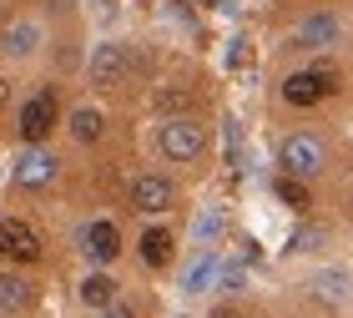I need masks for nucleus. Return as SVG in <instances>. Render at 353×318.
<instances>
[{
  "mask_svg": "<svg viewBox=\"0 0 353 318\" xmlns=\"http://www.w3.org/2000/svg\"><path fill=\"white\" fill-rule=\"evenodd\" d=\"M81 243H86V252H91L96 263H111L121 252V232H117V222H91Z\"/></svg>",
  "mask_w": 353,
  "mask_h": 318,
  "instance_id": "nucleus-9",
  "label": "nucleus"
},
{
  "mask_svg": "<svg viewBox=\"0 0 353 318\" xmlns=\"http://www.w3.org/2000/svg\"><path fill=\"white\" fill-rule=\"evenodd\" d=\"M278 197H283L293 212H303V208H308V187H303V177H288V172L278 177Z\"/></svg>",
  "mask_w": 353,
  "mask_h": 318,
  "instance_id": "nucleus-14",
  "label": "nucleus"
},
{
  "mask_svg": "<svg viewBox=\"0 0 353 318\" xmlns=\"http://www.w3.org/2000/svg\"><path fill=\"white\" fill-rule=\"evenodd\" d=\"M126 71V46H96L91 56V81L96 86H117Z\"/></svg>",
  "mask_w": 353,
  "mask_h": 318,
  "instance_id": "nucleus-8",
  "label": "nucleus"
},
{
  "mask_svg": "<svg viewBox=\"0 0 353 318\" xmlns=\"http://www.w3.org/2000/svg\"><path fill=\"white\" fill-rule=\"evenodd\" d=\"M30 283L26 278H0V313H15V308H30Z\"/></svg>",
  "mask_w": 353,
  "mask_h": 318,
  "instance_id": "nucleus-11",
  "label": "nucleus"
},
{
  "mask_svg": "<svg viewBox=\"0 0 353 318\" xmlns=\"http://www.w3.org/2000/svg\"><path fill=\"white\" fill-rule=\"evenodd\" d=\"M328 91H339V71H333V66L298 71V76H288V81H283V97L293 101V106H318Z\"/></svg>",
  "mask_w": 353,
  "mask_h": 318,
  "instance_id": "nucleus-2",
  "label": "nucleus"
},
{
  "mask_svg": "<svg viewBox=\"0 0 353 318\" xmlns=\"http://www.w3.org/2000/svg\"><path fill=\"white\" fill-rule=\"evenodd\" d=\"M6 51H15V56H30V51H36V26H10Z\"/></svg>",
  "mask_w": 353,
  "mask_h": 318,
  "instance_id": "nucleus-17",
  "label": "nucleus"
},
{
  "mask_svg": "<svg viewBox=\"0 0 353 318\" xmlns=\"http://www.w3.org/2000/svg\"><path fill=\"white\" fill-rule=\"evenodd\" d=\"M111 293H117V283H111V278H101V273L81 283V298H86L91 308H106V304H111Z\"/></svg>",
  "mask_w": 353,
  "mask_h": 318,
  "instance_id": "nucleus-15",
  "label": "nucleus"
},
{
  "mask_svg": "<svg viewBox=\"0 0 353 318\" xmlns=\"http://www.w3.org/2000/svg\"><path fill=\"white\" fill-rule=\"evenodd\" d=\"M283 167H288V177H318V172L328 167V147L318 137L298 132V137L283 141Z\"/></svg>",
  "mask_w": 353,
  "mask_h": 318,
  "instance_id": "nucleus-1",
  "label": "nucleus"
},
{
  "mask_svg": "<svg viewBox=\"0 0 353 318\" xmlns=\"http://www.w3.org/2000/svg\"><path fill=\"white\" fill-rule=\"evenodd\" d=\"M51 177H56V157L46 147L21 152V162H15V182H21V187H46Z\"/></svg>",
  "mask_w": 353,
  "mask_h": 318,
  "instance_id": "nucleus-7",
  "label": "nucleus"
},
{
  "mask_svg": "<svg viewBox=\"0 0 353 318\" xmlns=\"http://www.w3.org/2000/svg\"><path fill=\"white\" fill-rule=\"evenodd\" d=\"M192 106V91H157V111H187Z\"/></svg>",
  "mask_w": 353,
  "mask_h": 318,
  "instance_id": "nucleus-18",
  "label": "nucleus"
},
{
  "mask_svg": "<svg viewBox=\"0 0 353 318\" xmlns=\"http://www.w3.org/2000/svg\"><path fill=\"white\" fill-rule=\"evenodd\" d=\"M333 41H339V21H333V15H313V21L303 26V36H298V46H308V51L333 46Z\"/></svg>",
  "mask_w": 353,
  "mask_h": 318,
  "instance_id": "nucleus-10",
  "label": "nucleus"
},
{
  "mask_svg": "<svg viewBox=\"0 0 353 318\" xmlns=\"http://www.w3.org/2000/svg\"><path fill=\"white\" fill-rule=\"evenodd\" d=\"M6 97H10V86H6V81H0V106H6Z\"/></svg>",
  "mask_w": 353,
  "mask_h": 318,
  "instance_id": "nucleus-21",
  "label": "nucleus"
},
{
  "mask_svg": "<svg viewBox=\"0 0 353 318\" xmlns=\"http://www.w3.org/2000/svg\"><path fill=\"white\" fill-rule=\"evenodd\" d=\"M71 137L81 141V147H86V141H96V137H101V111L81 106V111H76V117H71Z\"/></svg>",
  "mask_w": 353,
  "mask_h": 318,
  "instance_id": "nucleus-13",
  "label": "nucleus"
},
{
  "mask_svg": "<svg viewBox=\"0 0 353 318\" xmlns=\"http://www.w3.org/2000/svg\"><path fill=\"white\" fill-rule=\"evenodd\" d=\"M141 258H147L152 268H162V263L172 258V237H167L162 228H152L147 237H141Z\"/></svg>",
  "mask_w": 353,
  "mask_h": 318,
  "instance_id": "nucleus-12",
  "label": "nucleus"
},
{
  "mask_svg": "<svg viewBox=\"0 0 353 318\" xmlns=\"http://www.w3.org/2000/svg\"><path fill=\"white\" fill-rule=\"evenodd\" d=\"M0 252H6V258H15V263H36V258H41L36 228H30V222H21V217H6V222H0Z\"/></svg>",
  "mask_w": 353,
  "mask_h": 318,
  "instance_id": "nucleus-4",
  "label": "nucleus"
},
{
  "mask_svg": "<svg viewBox=\"0 0 353 318\" xmlns=\"http://www.w3.org/2000/svg\"><path fill=\"white\" fill-rule=\"evenodd\" d=\"M132 208L147 212V217L167 212V208H172V182H167V177H137V182H132Z\"/></svg>",
  "mask_w": 353,
  "mask_h": 318,
  "instance_id": "nucleus-6",
  "label": "nucleus"
},
{
  "mask_svg": "<svg viewBox=\"0 0 353 318\" xmlns=\"http://www.w3.org/2000/svg\"><path fill=\"white\" fill-rule=\"evenodd\" d=\"M318 237H323V232H318V228H303V232L293 237V248H298V252H308V248L318 243Z\"/></svg>",
  "mask_w": 353,
  "mask_h": 318,
  "instance_id": "nucleus-19",
  "label": "nucleus"
},
{
  "mask_svg": "<svg viewBox=\"0 0 353 318\" xmlns=\"http://www.w3.org/2000/svg\"><path fill=\"white\" fill-rule=\"evenodd\" d=\"M217 278V258L207 252V258L192 263V273H187V293H202V283H212Z\"/></svg>",
  "mask_w": 353,
  "mask_h": 318,
  "instance_id": "nucleus-16",
  "label": "nucleus"
},
{
  "mask_svg": "<svg viewBox=\"0 0 353 318\" xmlns=\"http://www.w3.org/2000/svg\"><path fill=\"white\" fill-rule=\"evenodd\" d=\"M51 126H56V97L51 91H36V97L21 106V137L30 147H41V141L51 137Z\"/></svg>",
  "mask_w": 353,
  "mask_h": 318,
  "instance_id": "nucleus-3",
  "label": "nucleus"
},
{
  "mask_svg": "<svg viewBox=\"0 0 353 318\" xmlns=\"http://www.w3.org/2000/svg\"><path fill=\"white\" fill-rule=\"evenodd\" d=\"M106 318H132V313H106Z\"/></svg>",
  "mask_w": 353,
  "mask_h": 318,
  "instance_id": "nucleus-22",
  "label": "nucleus"
},
{
  "mask_svg": "<svg viewBox=\"0 0 353 318\" xmlns=\"http://www.w3.org/2000/svg\"><path fill=\"white\" fill-rule=\"evenodd\" d=\"M157 141H162V152H167V157H176V162H187V157H197V152H202L207 132H202L197 121L176 117V121H167V126H162V137H157Z\"/></svg>",
  "mask_w": 353,
  "mask_h": 318,
  "instance_id": "nucleus-5",
  "label": "nucleus"
},
{
  "mask_svg": "<svg viewBox=\"0 0 353 318\" xmlns=\"http://www.w3.org/2000/svg\"><path fill=\"white\" fill-rule=\"evenodd\" d=\"M212 318H243V313H237V308H217Z\"/></svg>",
  "mask_w": 353,
  "mask_h": 318,
  "instance_id": "nucleus-20",
  "label": "nucleus"
}]
</instances>
